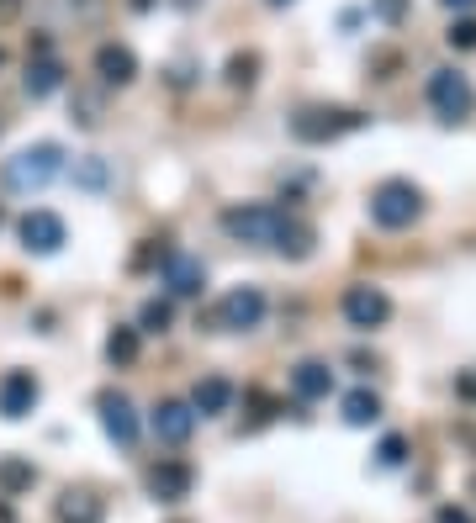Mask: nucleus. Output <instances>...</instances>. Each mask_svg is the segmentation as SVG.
<instances>
[{"label": "nucleus", "instance_id": "bb28decb", "mask_svg": "<svg viewBox=\"0 0 476 523\" xmlns=\"http://www.w3.org/2000/svg\"><path fill=\"white\" fill-rule=\"evenodd\" d=\"M402 460H408V439H402V434H387L376 444V465H387V471H392V465H402Z\"/></svg>", "mask_w": 476, "mask_h": 523}, {"label": "nucleus", "instance_id": "ddd939ff", "mask_svg": "<svg viewBox=\"0 0 476 523\" xmlns=\"http://www.w3.org/2000/svg\"><path fill=\"white\" fill-rule=\"evenodd\" d=\"M191 487H196V476H191L186 460H159V465H149V492H154L159 502L191 497Z\"/></svg>", "mask_w": 476, "mask_h": 523}, {"label": "nucleus", "instance_id": "a211bd4d", "mask_svg": "<svg viewBox=\"0 0 476 523\" xmlns=\"http://www.w3.org/2000/svg\"><path fill=\"white\" fill-rule=\"evenodd\" d=\"M22 85H27V96H32V101H43V96H53V90L64 85V64H59V59H32Z\"/></svg>", "mask_w": 476, "mask_h": 523}, {"label": "nucleus", "instance_id": "7c9ffc66", "mask_svg": "<svg viewBox=\"0 0 476 523\" xmlns=\"http://www.w3.org/2000/svg\"><path fill=\"white\" fill-rule=\"evenodd\" d=\"M402 59H397V53H376V59H371V69H376V80H392V69H397Z\"/></svg>", "mask_w": 476, "mask_h": 523}, {"label": "nucleus", "instance_id": "ea45409f", "mask_svg": "<svg viewBox=\"0 0 476 523\" xmlns=\"http://www.w3.org/2000/svg\"><path fill=\"white\" fill-rule=\"evenodd\" d=\"M0 222H6V212H0Z\"/></svg>", "mask_w": 476, "mask_h": 523}, {"label": "nucleus", "instance_id": "f03ea898", "mask_svg": "<svg viewBox=\"0 0 476 523\" xmlns=\"http://www.w3.org/2000/svg\"><path fill=\"white\" fill-rule=\"evenodd\" d=\"M59 175H64V148L59 143H32L6 164V180L16 191H43V185H53Z\"/></svg>", "mask_w": 476, "mask_h": 523}, {"label": "nucleus", "instance_id": "6e6552de", "mask_svg": "<svg viewBox=\"0 0 476 523\" xmlns=\"http://www.w3.org/2000/svg\"><path fill=\"white\" fill-rule=\"evenodd\" d=\"M96 413H101L106 439L122 444V450H133V444H138V413H133V402H127L122 391H101V397H96Z\"/></svg>", "mask_w": 476, "mask_h": 523}, {"label": "nucleus", "instance_id": "4c0bfd02", "mask_svg": "<svg viewBox=\"0 0 476 523\" xmlns=\"http://www.w3.org/2000/svg\"><path fill=\"white\" fill-rule=\"evenodd\" d=\"M0 64H6V48H0Z\"/></svg>", "mask_w": 476, "mask_h": 523}, {"label": "nucleus", "instance_id": "c9c22d12", "mask_svg": "<svg viewBox=\"0 0 476 523\" xmlns=\"http://www.w3.org/2000/svg\"><path fill=\"white\" fill-rule=\"evenodd\" d=\"M154 6V0H133V11H149Z\"/></svg>", "mask_w": 476, "mask_h": 523}, {"label": "nucleus", "instance_id": "393cba45", "mask_svg": "<svg viewBox=\"0 0 476 523\" xmlns=\"http://www.w3.org/2000/svg\"><path fill=\"white\" fill-rule=\"evenodd\" d=\"M260 80V53H233L228 59V85H254Z\"/></svg>", "mask_w": 476, "mask_h": 523}, {"label": "nucleus", "instance_id": "2f4dec72", "mask_svg": "<svg viewBox=\"0 0 476 523\" xmlns=\"http://www.w3.org/2000/svg\"><path fill=\"white\" fill-rule=\"evenodd\" d=\"M434 523H476V518H471L466 508H455V502H450V508H439V513H434Z\"/></svg>", "mask_w": 476, "mask_h": 523}, {"label": "nucleus", "instance_id": "20e7f679", "mask_svg": "<svg viewBox=\"0 0 476 523\" xmlns=\"http://www.w3.org/2000/svg\"><path fill=\"white\" fill-rule=\"evenodd\" d=\"M281 207H270V201H244V207H228L223 212V233L238 238V244H270L281 228Z\"/></svg>", "mask_w": 476, "mask_h": 523}, {"label": "nucleus", "instance_id": "423d86ee", "mask_svg": "<svg viewBox=\"0 0 476 523\" xmlns=\"http://www.w3.org/2000/svg\"><path fill=\"white\" fill-rule=\"evenodd\" d=\"M365 117L360 111H328V106H313V111H297L291 117V133H297L302 143H334L344 133H355Z\"/></svg>", "mask_w": 476, "mask_h": 523}, {"label": "nucleus", "instance_id": "58836bf2", "mask_svg": "<svg viewBox=\"0 0 476 523\" xmlns=\"http://www.w3.org/2000/svg\"><path fill=\"white\" fill-rule=\"evenodd\" d=\"M270 6H286V0H270Z\"/></svg>", "mask_w": 476, "mask_h": 523}, {"label": "nucleus", "instance_id": "dca6fc26", "mask_svg": "<svg viewBox=\"0 0 476 523\" xmlns=\"http://www.w3.org/2000/svg\"><path fill=\"white\" fill-rule=\"evenodd\" d=\"M291 386H297L302 402H318V397L334 391V370H328L323 360H302L297 370H291Z\"/></svg>", "mask_w": 476, "mask_h": 523}, {"label": "nucleus", "instance_id": "5701e85b", "mask_svg": "<svg viewBox=\"0 0 476 523\" xmlns=\"http://www.w3.org/2000/svg\"><path fill=\"white\" fill-rule=\"evenodd\" d=\"M75 185L80 191H106V159H96V154H85V159H75Z\"/></svg>", "mask_w": 476, "mask_h": 523}, {"label": "nucleus", "instance_id": "f8f14e48", "mask_svg": "<svg viewBox=\"0 0 476 523\" xmlns=\"http://www.w3.org/2000/svg\"><path fill=\"white\" fill-rule=\"evenodd\" d=\"M149 428L164 439V444H186L196 434V407L191 402H159L149 413Z\"/></svg>", "mask_w": 476, "mask_h": 523}, {"label": "nucleus", "instance_id": "0eeeda50", "mask_svg": "<svg viewBox=\"0 0 476 523\" xmlns=\"http://www.w3.org/2000/svg\"><path fill=\"white\" fill-rule=\"evenodd\" d=\"M392 317V302H387V291L381 286H350L344 291V323L350 328H360V333H371V328H381Z\"/></svg>", "mask_w": 476, "mask_h": 523}, {"label": "nucleus", "instance_id": "6ab92c4d", "mask_svg": "<svg viewBox=\"0 0 476 523\" xmlns=\"http://www.w3.org/2000/svg\"><path fill=\"white\" fill-rule=\"evenodd\" d=\"M38 481V465L22 460V455H0V497H16Z\"/></svg>", "mask_w": 476, "mask_h": 523}, {"label": "nucleus", "instance_id": "4468645a", "mask_svg": "<svg viewBox=\"0 0 476 523\" xmlns=\"http://www.w3.org/2000/svg\"><path fill=\"white\" fill-rule=\"evenodd\" d=\"M96 74H101V85H133V80H138V59H133V48H122V43H101V48H96Z\"/></svg>", "mask_w": 476, "mask_h": 523}, {"label": "nucleus", "instance_id": "4be33fe9", "mask_svg": "<svg viewBox=\"0 0 476 523\" xmlns=\"http://www.w3.org/2000/svg\"><path fill=\"white\" fill-rule=\"evenodd\" d=\"M106 360L133 365L138 360V328H112V333H106Z\"/></svg>", "mask_w": 476, "mask_h": 523}, {"label": "nucleus", "instance_id": "c756f323", "mask_svg": "<svg viewBox=\"0 0 476 523\" xmlns=\"http://www.w3.org/2000/svg\"><path fill=\"white\" fill-rule=\"evenodd\" d=\"M455 397H461V402H476V365H471V370H455Z\"/></svg>", "mask_w": 476, "mask_h": 523}, {"label": "nucleus", "instance_id": "7ed1b4c3", "mask_svg": "<svg viewBox=\"0 0 476 523\" xmlns=\"http://www.w3.org/2000/svg\"><path fill=\"white\" fill-rule=\"evenodd\" d=\"M429 106H434L445 122H466L471 111H476V85H471V74H461V69H434V74H429Z\"/></svg>", "mask_w": 476, "mask_h": 523}, {"label": "nucleus", "instance_id": "473e14b6", "mask_svg": "<svg viewBox=\"0 0 476 523\" xmlns=\"http://www.w3.org/2000/svg\"><path fill=\"white\" fill-rule=\"evenodd\" d=\"M439 6H450V11H461V16H466V11L476 6V0H439Z\"/></svg>", "mask_w": 476, "mask_h": 523}, {"label": "nucleus", "instance_id": "72a5a7b5", "mask_svg": "<svg viewBox=\"0 0 476 523\" xmlns=\"http://www.w3.org/2000/svg\"><path fill=\"white\" fill-rule=\"evenodd\" d=\"M16 6H22V0H0V22H6V16H16Z\"/></svg>", "mask_w": 476, "mask_h": 523}, {"label": "nucleus", "instance_id": "f257e3e1", "mask_svg": "<svg viewBox=\"0 0 476 523\" xmlns=\"http://www.w3.org/2000/svg\"><path fill=\"white\" fill-rule=\"evenodd\" d=\"M418 212H424V196H418V185L413 180H381L376 191H371V222L376 228H413Z\"/></svg>", "mask_w": 476, "mask_h": 523}, {"label": "nucleus", "instance_id": "9d476101", "mask_svg": "<svg viewBox=\"0 0 476 523\" xmlns=\"http://www.w3.org/2000/svg\"><path fill=\"white\" fill-rule=\"evenodd\" d=\"M38 397H43V386L32 370H6V376H0V418L22 423L32 407H38Z\"/></svg>", "mask_w": 476, "mask_h": 523}, {"label": "nucleus", "instance_id": "1a4fd4ad", "mask_svg": "<svg viewBox=\"0 0 476 523\" xmlns=\"http://www.w3.org/2000/svg\"><path fill=\"white\" fill-rule=\"evenodd\" d=\"M16 233H22V249H27V254H59L64 238H69V233H64V217H59V212H43V207L16 222Z\"/></svg>", "mask_w": 476, "mask_h": 523}, {"label": "nucleus", "instance_id": "412c9836", "mask_svg": "<svg viewBox=\"0 0 476 523\" xmlns=\"http://www.w3.org/2000/svg\"><path fill=\"white\" fill-rule=\"evenodd\" d=\"M339 407H344V423H350V428H371V423L381 418V397H376V391H365V386L350 391Z\"/></svg>", "mask_w": 476, "mask_h": 523}, {"label": "nucleus", "instance_id": "b1692460", "mask_svg": "<svg viewBox=\"0 0 476 523\" xmlns=\"http://www.w3.org/2000/svg\"><path fill=\"white\" fill-rule=\"evenodd\" d=\"M170 317H175V307L164 302V296H154V302H143V312H138V333H164Z\"/></svg>", "mask_w": 476, "mask_h": 523}, {"label": "nucleus", "instance_id": "39448f33", "mask_svg": "<svg viewBox=\"0 0 476 523\" xmlns=\"http://www.w3.org/2000/svg\"><path fill=\"white\" fill-rule=\"evenodd\" d=\"M212 323L223 328V333H249V328H260V323H265V291H260V286H233L223 302H217Z\"/></svg>", "mask_w": 476, "mask_h": 523}, {"label": "nucleus", "instance_id": "c85d7f7f", "mask_svg": "<svg viewBox=\"0 0 476 523\" xmlns=\"http://www.w3.org/2000/svg\"><path fill=\"white\" fill-rule=\"evenodd\" d=\"M75 122H80V127H101V101H96V96H80V101H75Z\"/></svg>", "mask_w": 476, "mask_h": 523}, {"label": "nucleus", "instance_id": "2eb2a0df", "mask_svg": "<svg viewBox=\"0 0 476 523\" xmlns=\"http://www.w3.org/2000/svg\"><path fill=\"white\" fill-rule=\"evenodd\" d=\"M313 244H318V233H313V222H302V217H281V228H276V238H270V249L276 254H286V259H307L313 254Z\"/></svg>", "mask_w": 476, "mask_h": 523}, {"label": "nucleus", "instance_id": "9b49d317", "mask_svg": "<svg viewBox=\"0 0 476 523\" xmlns=\"http://www.w3.org/2000/svg\"><path fill=\"white\" fill-rule=\"evenodd\" d=\"M159 270H164V286H170L175 296H201V286H207V270H201V259L180 254V249H164Z\"/></svg>", "mask_w": 476, "mask_h": 523}, {"label": "nucleus", "instance_id": "e433bc0d", "mask_svg": "<svg viewBox=\"0 0 476 523\" xmlns=\"http://www.w3.org/2000/svg\"><path fill=\"white\" fill-rule=\"evenodd\" d=\"M0 523H11V508H6V502H0Z\"/></svg>", "mask_w": 476, "mask_h": 523}, {"label": "nucleus", "instance_id": "a878e982", "mask_svg": "<svg viewBox=\"0 0 476 523\" xmlns=\"http://www.w3.org/2000/svg\"><path fill=\"white\" fill-rule=\"evenodd\" d=\"M445 43L461 48V53H471V48H476V16H455L450 32H445Z\"/></svg>", "mask_w": 476, "mask_h": 523}, {"label": "nucleus", "instance_id": "cd10ccee", "mask_svg": "<svg viewBox=\"0 0 476 523\" xmlns=\"http://www.w3.org/2000/svg\"><path fill=\"white\" fill-rule=\"evenodd\" d=\"M371 11H376L381 22H387V27H397L402 16H408V0H371Z\"/></svg>", "mask_w": 476, "mask_h": 523}, {"label": "nucleus", "instance_id": "f704fd0d", "mask_svg": "<svg viewBox=\"0 0 476 523\" xmlns=\"http://www.w3.org/2000/svg\"><path fill=\"white\" fill-rule=\"evenodd\" d=\"M69 6H75V11H96L101 0H69Z\"/></svg>", "mask_w": 476, "mask_h": 523}, {"label": "nucleus", "instance_id": "aec40b11", "mask_svg": "<svg viewBox=\"0 0 476 523\" xmlns=\"http://www.w3.org/2000/svg\"><path fill=\"white\" fill-rule=\"evenodd\" d=\"M59 518L64 523H101L106 518V502L90 497V492H64L59 497Z\"/></svg>", "mask_w": 476, "mask_h": 523}, {"label": "nucleus", "instance_id": "f3484780", "mask_svg": "<svg viewBox=\"0 0 476 523\" xmlns=\"http://www.w3.org/2000/svg\"><path fill=\"white\" fill-rule=\"evenodd\" d=\"M191 407H196V418H217V413H228V407H233V386H228L223 376L196 381V391H191Z\"/></svg>", "mask_w": 476, "mask_h": 523}]
</instances>
